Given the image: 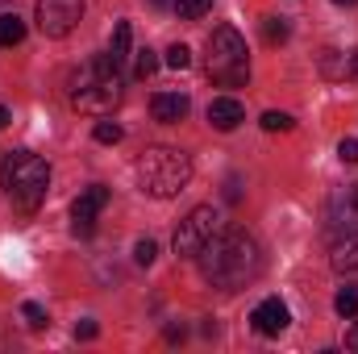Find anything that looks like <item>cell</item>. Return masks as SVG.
Segmentation results:
<instances>
[{
  "label": "cell",
  "instance_id": "cell-1",
  "mask_svg": "<svg viewBox=\"0 0 358 354\" xmlns=\"http://www.w3.org/2000/svg\"><path fill=\"white\" fill-rule=\"evenodd\" d=\"M196 259H200V275H204L213 288H221V292H242V288L255 283L259 271H263V250H259L255 234H246V229H225V225L213 234V242H208Z\"/></svg>",
  "mask_w": 358,
  "mask_h": 354
},
{
  "label": "cell",
  "instance_id": "cell-2",
  "mask_svg": "<svg viewBox=\"0 0 358 354\" xmlns=\"http://www.w3.org/2000/svg\"><path fill=\"white\" fill-rule=\"evenodd\" d=\"M0 187L13 200L17 213H38L50 187V163L38 159L34 150H8L0 163Z\"/></svg>",
  "mask_w": 358,
  "mask_h": 354
},
{
  "label": "cell",
  "instance_id": "cell-3",
  "mask_svg": "<svg viewBox=\"0 0 358 354\" xmlns=\"http://www.w3.org/2000/svg\"><path fill=\"white\" fill-rule=\"evenodd\" d=\"M121 76H117V63L108 59V55H100V59H92L84 63L76 76H71V104L80 108V113H96V117H104V113H113L117 104H121Z\"/></svg>",
  "mask_w": 358,
  "mask_h": 354
},
{
  "label": "cell",
  "instance_id": "cell-4",
  "mask_svg": "<svg viewBox=\"0 0 358 354\" xmlns=\"http://www.w3.org/2000/svg\"><path fill=\"white\" fill-rule=\"evenodd\" d=\"M134 171H138V183H142L146 196L171 200L192 179V159L183 150H176V146H150V150H142V159H138Z\"/></svg>",
  "mask_w": 358,
  "mask_h": 354
},
{
  "label": "cell",
  "instance_id": "cell-5",
  "mask_svg": "<svg viewBox=\"0 0 358 354\" xmlns=\"http://www.w3.org/2000/svg\"><path fill=\"white\" fill-rule=\"evenodd\" d=\"M208 76L221 88H242L250 80V59H246V42L234 25H217L208 34Z\"/></svg>",
  "mask_w": 358,
  "mask_h": 354
},
{
  "label": "cell",
  "instance_id": "cell-6",
  "mask_svg": "<svg viewBox=\"0 0 358 354\" xmlns=\"http://www.w3.org/2000/svg\"><path fill=\"white\" fill-rule=\"evenodd\" d=\"M217 229H221V213H217L213 204H200V208H192V213L176 225L171 246H176L179 259H196V255L213 242V234H217Z\"/></svg>",
  "mask_w": 358,
  "mask_h": 354
},
{
  "label": "cell",
  "instance_id": "cell-7",
  "mask_svg": "<svg viewBox=\"0 0 358 354\" xmlns=\"http://www.w3.org/2000/svg\"><path fill=\"white\" fill-rule=\"evenodd\" d=\"M84 21V0H38V29L46 38H67Z\"/></svg>",
  "mask_w": 358,
  "mask_h": 354
},
{
  "label": "cell",
  "instance_id": "cell-8",
  "mask_svg": "<svg viewBox=\"0 0 358 354\" xmlns=\"http://www.w3.org/2000/svg\"><path fill=\"white\" fill-rule=\"evenodd\" d=\"M104 204H108V187H100V183H92V187H84V192L76 196V204H71V229H76L80 238H92L96 217L104 213Z\"/></svg>",
  "mask_w": 358,
  "mask_h": 354
},
{
  "label": "cell",
  "instance_id": "cell-9",
  "mask_svg": "<svg viewBox=\"0 0 358 354\" xmlns=\"http://www.w3.org/2000/svg\"><path fill=\"white\" fill-rule=\"evenodd\" d=\"M250 321H255V330L263 334V338H279L283 330H287V304L279 300V296H267L263 304H255V313H250Z\"/></svg>",
  "mask_w": 358,
  "mask_h": 354
},
{
  "label": "cell",
  "instance_id": "cell-10",
  "mask_svg": "<svg viewBox=\"0 0 358 354\" xmlns=\"http://www.w3.org/2000/svg\"><path fill=\"white\" fill-rule=\"evenodd\" d=\"M242 121H246V108H242L234 96H217V100L208 104V125H213V129L229 134V129H238Z\"/></svg>",
  "mask_w": 358,
  "mask_h": 354
},
{
  "label": "cell",
  "instance_id": "cell-11",
  "mask_svg": "<svg viewBox=\"0 0 358 354\" xmlns=\"http://www.w3.org/2000/svg\"><path fill=\"white\" fill-rule=\"evenodd\" d=\"M187 108H192L187 92H159V96L150 100V113H155V121H163V125L183 121V117H187Z\"/></svg>",
  "mask_w": 358,
  "mask_h": 354
},
{
  "label": "cell",
  "instance_id": "cell-12",
  "mask_svg": "<svg viewBox=\"0 0 358 354\" xmlns=\"http://www.w3.org/2000/svg\"><path fill=\"white\" fill-rule=\"evenodd\" d=\"M329 263H334V271H342V275L358 271V234L355 229H346V234L334 238V246H329Z\"/></svg>",
  "mask_w": 358,
  "mask_h": 354
},
{
  "label": "cell",
  "instance_id": "cell-13",
  "mask_svg": "<svg viewBox=\"0 0 358 354\" xmlns=\"http://www.w3.org/2000/svg\"><path fill=\"white\" fill-rule=\"evenodd\" d=\"M129 42H134V29H129V21H117V25H113V42H108V59H113L117 67L129 59Z\"/></svg>",
  "mask_w": 358,
  "mask_h": 354
},
{
  "label": "cell",
  "instance_id": "cell-14",
  "mask_svg": "<svg viewBox=\"0 0 358 354\" xmlns=\"http://www.w3.org/2000/svg\"><path fill=\"white\" fill-rule=\"evenodd\" d=\"M25 38V21L17 17V13H0V46L8 50V46H17Z\"/></svg>",
  "mask_w": 358,
  "mask_h": 354
},
{
  "label": "cell",
  "instance_id": "cell-15",
  "mask_svg": "<svg viewBox=\"0 0 358 354\" xmlns=\"http://www.w3.org/2000/svg\"><path fill=\"white\" fill-rule=\"evenodd\" d=\"M334 309H338V317H358V288H342L338 296H334Z\"/></svg>",
  "mask_w": 358,
  "mask_h": 354
},
{
  "label": "cell",
  "instance_id": "cell-16",
  "mask_svg": "<svg viewBox=\"0 0 358 354\" xmlns=\"http://www.w3.org/2000/svg\"><path fill=\"white\" fill-rule=\"evenodd\" d=\"M208 8H213V0H176V13L183 21H200Z\"/></svg>",
  "mask_w": 358,
  "mask_h": 354
},
{
  "label": "cell",
  "instance_id": "cell-17",
  "mask_svg": "<svg viewBox=\"0 0 358 354\" xmlns=\"http://www.w3.org/2000/svg\"><path fill=\"white\" fill-rule=\"evenodd\" d=\"M259 125H263L267 134H287L296 121H292V113H275V108H271V113H263V121H259Z\"/></svg>",
  "mask_w": 358,
  "mask_h": 354
},
{
  "label": "cell",
  "instance_id": "cell-18",
  "mask_svg": "<svg viewBox=\"0 0 358 354\" xmlns=\"http://www.w3.org/2000/svg\"><path fill=\"white\" fill-rule=\"evenodd\" d=\"M159 71V55L155 50H138V59H134V76L138 80H150Z\"/></svg>",
  "mask_w": 358,
  "mask_h": 354
},
{
  "label": "cell",
  "instance_id": "cell-19",
  "mask_svg": "<svg viewBox=\"0 0 358 354\" xmlns=\"http://www.w3.org/2000/svg\"><path fill=\"white\" fill-rule=\"evenodd\" d=\"M263 38H267L271 46L287 42V21L283 17H263Z\"/></svg>",
  "mask_w": 358,
  "mask_h": 354
},
{
  "label": "cell",
  "instance_id": "cell-20",
  "mask_svg": "<svg viewBox=\"0 0 358 354\" xmlns=\"http://www.w3.org/2000/svg\"><path fill=\"white\" fill-rule=\"evenodd\" d=\"M92 138H96V142H104V146H117V142H121V125H117V121H96Z\"/></svg>",
  "mask_w": 358,
  "mask_h": 354
},
{
  "label": "cell",
  "instance_id": "cell-21",
  "mask_svg": "<svg viewBox=\"0 0 358 354\" xmlns=\"http://www.w3.org/2000/svg\"><path fill=\"white\" fill-rule=\"evenodd\" d=\"M21 317H25V325H29V330H42V325H50L46 309H42V304H34V300H25V304H21Z\"/></svg>",
  "mask_w": 358,
  "mask_h": 354
},
{
  "label": "cell",
  "instance_id": "cell-22",
  "mask_svg": "<svg viewBox=\"0 0 358 354\" xmlns=\"http://www.w3.org/2000/svg\"><path fill=\"white\" fill-rule=\"evenodd\" d=\"M163 63H167V67H171V71H183V67H187V63H192V50H187V46H183V42H176V46H171V50H167V59H163Z\"/></svg>",
  "mask_w": 358,
  "mask_h": 354
},
{
  "label": "cell",
  "instance_id": "cell-23",
  "mask_svg": "<svg viewBox=\"0 0 358 354\" xmlns=\"http://www.w3.org/2000/svg\"><path fill=\"white\" fill-rule=\"evenodd\" d=\"M155 259H159V246H155L150 238H142V242L134 246V263H138V267H150Z\"/></svg>",
  "mask_w": 358,
  "mask_h": 354
},
{
  "label": "cell",
  "instance_id": "cell-24",
  "mask_svg": "<svg viewBox=\"0 0 358 354\" xmlns=\"http://www.w3.org/2000/svg\"><path fill=\"white\" fill-rule=\"evenodd\" d=\"M338 159L342 163H358V138H342L338 142Z\"/></svg>",
  "mask_w": 358,
  "mask_h": 354
},
{
  "label": "cell",
  "instance_id": "cell-25",
  "mask_svg": "<svg viewBox=\"0 0 358 354\" xmlns=\"http://www.w3.org/2000/svg\"><path fill=\"white\" fill-rule=\"evenodd\" d=\"M96 334H100V325H96V321H80V325H76V338H80V342H92Z\"/></svg>",
  "mask_w": 358,
  "mask_h": 354
},
{
  "label": "cell",
  "instance_id": "cell-26",
  "mask_svg": "<svg viewBox=\"0 0 358 354\" xmlns=\"http://www.w3.org/2000/svg\"><path fill=\"white\" fill-rule=\"evenodd\" d=\"M346 351H358V321L350 325V334H346Z\"/></svg>",
  "mask_w": 358,
  "mask_h": 354
},
{
  "label": "cell",
  "instance_id": "cell-27",
  "mask_svg": "<svg viewBox=\"0 0 358 354\" xmlns=\"http://www.w3.org/2000/svg\"><path fill=\"white\" fill-rule=\"evenodd\" d=\"M183 334H187V330H183V325H167V342H179V338H183Z\"/></svg>",
  "mask_w": 358,
  "mask_h": 354
},
{
  "label": "cell",
  "instance_id": "cell-28",
  "mask_svg": "<svg viewBox=\"0 0 358 354\" xmlns=\"http://www.w3.org/2000/svg\"><path fill=\"white\" fill-rule=\"evenodd\" d=\"M4 125H13V113H8V108L0 104V129H4Z\"/></svg>",
  "mask_w": 358,
  "mask_h": 354
},
{
  "label": "cell",
  "instance_id": "cell-29",
  "mask_svg": "<svg viewBox=\"0 0 358 354\" xmlns=\"http://www.w3.org/2000/svg\"><path fill=\"white\" fill-rule=\"evenodd\" d=\"M334 4H358V0H334Z\"/></svg>",
  "mask_w": 358,
  "mask_h": 354
},
{
  "label": "cell",
  "instance_id": "cell-30",
  "mask_svg": "<svg viewBox=\"0 0 358 354\" xmlns=\"http://www.w3.org/2000/svg\"><path fill=\"white\" fill-rule=\"evenodd\" d=\"M350 196H355V204H358V183H355V192H350Z\"/></svg>",
  "mask_w": 358,
  "mask_h": 354
}]
</instances>
